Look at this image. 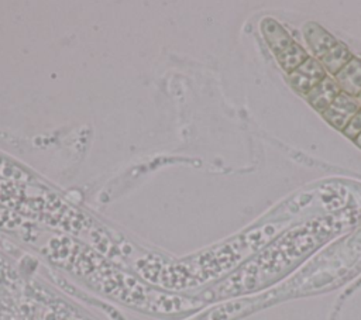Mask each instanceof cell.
<instances>
[{
    "instance_id": "6da1fadb",
    "label": "cell",
    "mask_w": 361,
    "mask_h": 320,
    "mask_svg": "<svg viewBox=\"0 0 361 320\" xmlns=\"http://www.w3.org/2000/svg\"><path fill=\"white\" fill-rule=\"evenodd\" d=\"M328 76L325 68L315 57H309L303 64H301L295 71L288 73L290 84L301 95H306L317 84H320Z\"/></svg>"
},
{
    "instance_id": "7a4b0ae2",
    "label": "cell",
    "mask_w": 361,
    "mask_h": 320,
    "mask_svg": "<svg viewBox=\"0 0 361 320\" xmlns=\"http://www.w3.org/2000/svg\"><path fill=\"white\" fill-rule=\"evenodd\" d=\"M360 109L361 107L355 98L342 92L322 116L329 125H332L335 129L343 132L346 129V126L350 123V120L354 117V114Z\"/></svg>"
},
{
    "instance_id": "3957f363",
    "label": "cell",
    "mask_w": 361,
    "mask_h": 320,
    "mask_svg": "<svg viewBox=\"0 0 361 320\" xmlns=\"http://www.w3.org/2000/svg\"><path fill=\"white\" fill-rule=\"evenodd\" d=\"M340 94L342 89L336 82V79L328 75L322 82L317 84L312 91H309L305 95V98L316 112L324 114Z\"/></svg>"
},
{
    "instance_id": "277c9868",
    "label": "cell",
    "mask_w": 361,
    "mask_h": 320,
    "mask_svg": "<svg viewBox=\"0 0 361 320\" xmlns=\"http://www.w3.org/2000/svg\"><path fill=\"white\" fill-rule=\"evenodd\" d=\"M303 35L315 58L320 60L332 47L337 44V39L329 34L322 26L316 23H308L303 27Z\"/></svg>"
},
{
    "instance_id": "5b68a950",
    "label": "cell",
    "mask_w": 361,
    "mask_h": 320,
    "mask_svg": "<svg viewBox=\"0 0 361 320\" xmlns=\"http://www.w3.org/2000/svg\"><path fill=\"white\" fill-rule=\"evenodd\" d=\"M261 30L265 37L267 44L270 46L275 57L279 55L281 53H284L295 43L292 37L287 33V30L274 19H264L261 24Z\"/></svg>"
},
{
    "instance_id": "8992f818",
    "label": "cell",
    "mask_w": 361,
    "mask_h": 320,
    "mask_svg": "<svg viewBox=\"0 0 361 320\" xmlns=\"http://www.w3.org/2000/svg\"><path fill=\"white\" fill-rule=\"evenodd\" d=\"M335 79L343 94L357 98L361 94V58L353 57Z\"/></svg>"
},
{
    "instance_id": "52a82bcc",
    "label": "cell",
    "mask_w": 361,
    "mask_h": 320,
    "mask_svg": "<svg viewBox=\"0 0 361 320\" xmlns=\"http://www.w3.org/2000/svg\"><path fill=\"white\" fill-rule=\"evenodd\" d=\"M353 58V54L347 48L346 44L337 42L335 47H332L322 58H320V64L325 68L326 73L329 76H336Z\"/></svg>"
},
{
    "instance_id": "ba28073f",
    "label": "cell",
    "mask_w": 361,
    "mask_h": 320,
    "mask_svg": "<svg viewBox=\"0 0 361 320\" xmlns=\"http://www.w3.org/2000/svg\"><path fill=\"white\" fill-rule=\"evenodd\" d=\"M276 58H278L279 65L283 66V69L287 73H291L292 71H295L301 64H303L309 58V54L298 43H294L284 53H281L279 55H276Z\"/></svg>"
},
{
    "instance_id": "9c48e42d",
    "label": "cell",
    "mask_w": 361,
    "mask_h": 320,
    "mask_svg": "<svg viewBox=\"0 0 361 320\" xmlns=\"http://www.w3.org/2000/svg\"><path fill=\"white\" fill-rule=\"evenodd\" d=\"M0 177L5 179L19 181V182H33L34 181V178L28 172H26L16 164L10 163L9 159H6L2 155H0Z\"/></svg>"
},
{
    "instance_id": "30bf717a",
    "label": "cell",
    "mask_w": 361,
    "mask_h": 320,
    "mask_svg": "<svg viewBox=\"0 0 361 320\" xmlns=\"http://www.w3.org/2000/svg\"><path fill=\"white\" fill-rule=\"evenodd\" d=\"M343 133H344L346 137H349L353 141L361 134V109L350 120V123L346 126Z\"/></svg>"
},
{
    "instance_id": "8fae6325",
    "label": "cell",
    "mask_w": 361,
    "mask_h": 320,
    "mask_svg": "<svg viewBox=\"0 0 361 320\" xmlns=\"http://www.w3.org/2000/svg\"><path fill=\"white\" fill-rule=\"evenodd\" d=\"M16 217H13V215L10 212H6V211H2L0 209V226L3 227H12L15 223H16Z\"/></svg>"
},
{
    "instance_id": "7c38bea8",
    "label": "cell",
    "mask_w": 361,
    "mask_h": 320,
    "mask_svg": "<svg viewBox=\"0 0 361 320\" xmlns=\"http://www.w3.org/2000/svg\"><path fill=\"white\" fill-rule=\"evenodd\" d=\"M354 143H355V144H357V145L361 148V134H360V136H358V137L354 140Z\"/></svg>"
},
{
    "instance_id": "4fadbf2b",
    "label": "cell",
    "mask_w": 361,
    "mask_h": 320,
    "mask_svg": "<svg viewBox=\"0 0 361 320\" xmlns=\"http://www.w3.org/2000/svg\"><path fill=\"white\" fill-rule=\"evenodd\" d=\"M355 99H357V102H358V105H360V107H361V94H360Z\"/></svg>"
}]
</instances>
